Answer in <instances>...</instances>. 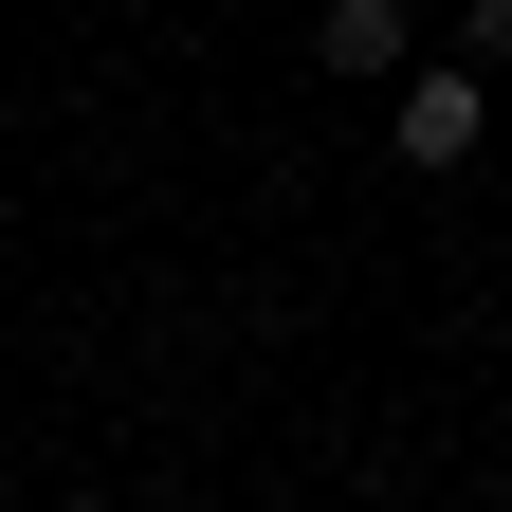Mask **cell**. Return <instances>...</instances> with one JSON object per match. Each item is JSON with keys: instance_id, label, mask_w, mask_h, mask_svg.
Wrapping results in <instances>:
<instances>
[{"instance_id": "cell-4", "label": "cell", "mask_w": 512, "mask_h": 512, "mask_svg": "<svg viewBox=\"0 0 512 512\" xmlns=\"http://www.w3.org/2000/svg\"><path fill=\"white\" fill-rule=\"evenodd\" d=\"M74 512H110V494H74Z\"/></svg>"}, {"instance_id": "cell-1", "label": "cell", "mask_w": 512, "mask_h": 512, "mask_svg": "<svg viewBox=\"0 0 512 512\" xmlns=\"http://www.w3.org/2000/svg\"><path fill=\"white\" fill-rule=\"evenodd\" d=\"M384 147H403L421 183H458V165L494 147V74H476V55H439V74H403V92H384Z\"/></svg>"}, {"instance_id": "cell-2", "label": "cell", "mask_w": 512, "mask_h": 512, "mask_svg": "<svg viewBox=\"0 0 512 512\" xmlns=\"http://www.w3.org/2000/svg\"><path fill=\"white\" fill-rule=\"evenodd\" d=\"M311 55H330L348 92H403L421 55H403V0H311Z\"/></svg>"}, {"instance_id": "cell-3", "label": "cell", "mask_w": 512, "mask_h": 512, "mask_svg": "<svg viewBox=\"0 0 512 512\" xmlns=\"http://www.w3.org/2000/svg\"><path fill=\"white\" fill-rule=\"evenodd\" d=\"M458 55H476V74H512V0H458Z\"/></svg>"}]
</instances>
